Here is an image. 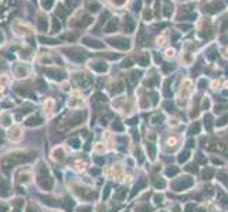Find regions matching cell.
Wrapping results in <instances>:
<instances>
[{
    "label": "cell",
    "instance_id": "obj_1",
    "mask_svg": "<svg viewBox=\"0 0 228 212\" xmlns=\"http://www.w3.org/2000/svg\"><path fill=\"white\" fill-rule=\"evenodd\" d=\"M34 157L33 153L30 151H24V150H14L12 153L6 154V156L2 158V167L4 170H12L16 168L17 166H22L26 161H31Z\"/></svg>",
    "mask_w": 228,
    "mask_h": 212
},
{
    "label": "cell",
    "instance_id": "obj_2",
    "mask_svg": "<svg viewBox=\"0 0 228 212\" xmlns=\"http://www.w3.org/2000/svg\"><path fill=\"white\" fill-rule=\"evenodd\" d=\"M36 181H37L38 187L44 191H51L52 185H54V180H52L51 174H50L48 168L44 164H41L37 168V174H36Z\"/></svg>",
    "mask_w": 228,
    "mask_h": 212
},
{
    "label": "cell",
    "instance_id": "obj_3",
    "mask_svg": "<svg viewBox=\"0 0 228 212\" xmlns=\"http://www.w3.org/2000/svg\"><path fill=\"white\" fill-rule=\"evenodd\" d=\"M14 181L19 184H30L33 181V171L28 166L20 167L14 171Z\"/></svg>",
    "mask_w": 228,
    "mask_h": 212
},
{
    "label": "cell",
    "instance_id": "obj_4",
    "mask_svg": "<svg viewBox=\"0 0 228 212\" xmlns=\"http://www.w3.org/2000/svg\"><path fill=\"white\" fill-rule=\"evenodd\" d=\"M12 71L17 79H23V78L28 77V74L31 72V68L26 62H16L14 65H12Z\"/></svg>",
    "mask_w": 228,
    "mask_h": 212
},
{
    "label": "cell",
    "instance_id": "obj_5",
    "mask_svg": "<svg viewBox=\"0 0 228 212\" xmlns=\"http://www.w3.org/2000/svg\"><path fill=\"white\" fill-rule=\"evenodd\" d=\"M12 30L16 37H27L28 34H31V28L23 20H17V21L13 23Z\"/></svg>",
    "mask_w": 228,
    "mask_h": 212
},
{
    "label": "cell",
    "instance_id": "obj_6",
    "mask_svg": "<svg viewBox=\"0 0 228 212\" xmlns=\"http://www.w3.org/2000/svg\"><path fill=\"white\" fill-rule=\"evenodd\" d=\"M23 127L20 126V125H17V123H14L13 126H10L9 129H7V139H9L10 141H19L23 139Z\"/></svg>",
    "mask_w": 228,
    "mask_h": 212
},
{
    "label": "cell",
    "instance_id": "obj_7",
    "mask_svg": "<svg viewBox=\"0 0 228 212\" xmlns=\"http://www.w3.org/2000/svg\"><path fill=\"white\" fill-rule=\"evenodd\" d=\"M12 195V184L6 177H0V197H10Z\"/></svg>",
    "mask_w": 228,
    "mask_h": 212
},
{
    "label": "cell",
    "instance_id": "obj_8",
    "mask_svg": "<svg viewBox=\"0 0 228 212\" xmlns=\"http://www.w3.org/2000/svg\"><path fill=\"white\" fill-rule=\"evenodd\" d=\"M44 119L43 116H41L40 113H33L31 116L26 117L24 120V126L27 127H34V126H40V125H43Z\"/></svg>",
    "mask_w": 228,
    "mask_h": 212
},
{
    "label": "cell",
    "instance_id": "obj_9",
    "mask_svg": "<svg viewBox=\"0 0 228 212\" xmlns=\"http://www.w3.org/2000/svg\"><path fill=\"white\" fill-rule=\"evenodd\" d=\"M13 115L10 112L4 111L0 113V127H4V129H9L10 126H13Z\"/></svg>",
    "mask_w": 228,
    "mask_h": 212
},
{
    "label": "cell",
    "instance_id": "obj_10",
    "mask_svg": "<svg viewBox=\"0 0 228 212\" xmlns=\"http://www.w3.org/2000/svg\"><path fill=\"white\" fill-rule=\"evenodd\" d=\"M54 108H56V102L54 99H46L43 105V112L47 117H51L52 113H54Z\"/></svg>",
    "mask_w": 228,
    "mask_h": 212
},
{
    "label": "cell",
    "instance_id": "obj_11",
    "mask_svg": "<svg viewBox=\"0 0 228 212\" xmlns=\"http://www.w3.org/2000/svg\"><path fill=\"white\" fill-rule=\"evenodd\" d=\"M81 105H84L82 98L80 96L78 92H74L72 96L70 98V101H68V106H70V108H80Z\"/></svg>",
    "mask_w": 228,
    "mask_h": 212
},
{
    "label": "cell",
    "instance_id": "obj_12",
    "mask_svg": "<svg viewBox=\"0 0 228 212\" xmlns=\"http://www.w3.org/2000/svg\"><path fill=\"white\" fill-rule=\"evenodd\" d=\"M51 156H52V158H54L56 161H62V160H65L67 153H65L64 147H56L54 150H52Z\"/></svg>",
    "mask_w": 228,
    "mask_h": 212
},
{
    "label": "cell",
    "instance_id": "obj_13",
    "mask_svg": "<svg viewBox=\"0 0 228 212\" xmlns=\"http://www.w3.org/2000/svg\"><path fill=\"white\" fill-rule=\"evenodd\" d=\"M109 43H111L114 47H118V48H122V49L129 48V41L125 40V38H120V37L112 38V40H109Z\"/></svg>",
    "mask_w": 228,
    "mask_h": 212
},
{
    "label": "cell",
    "instance_id": "obj_14",
    "mask_svg": "<svg viewBox=\"0 0 228 212\" xmlns=\"http://www.w3.org/2000/svg\"><path fill=\"white\" fill-rule=\"evenodd\" d=\"M82 43L85 44V45L94 47V48H102V47H104V44H102L101 41L95 40V38H91V37H84L82 38Z\"/></svg>",
    "mask_w": 228,
    "mask_h": 212
},
{
    "label": "cell",
    "instance_id": "obj_15",
    "mask_svg": "<svg viewBox=\"0 0 228 212\" xmlns=\"http://www.w3.org/2000/svg\"><path fill=\"white\" fill-rule=\"evenodd\" d=\"M90 67L92 68L94 71H98V72H104V71H106V65H105L104 62H101V61H94V62H91Z\"/></svg>",
    "mask_w": 228,
    "mask_h": 212
},
{
    "label": "cell",
    "instance_id": "obj_16",
    "mask_svg": "<svg viewBox=\"0 0 228 212\" xmlns=\"http://www.w3.org/2000/svg\"><path fill=\"white\" fill-rule=\"evenodd\" d=\"M86 9L90 10V12H92V13H95V12H98L99 9H101V6H99V3H96L95 0H88L86 2Z\"/></svg>",
    "mask_w": 228,
    "mask_h": 212
},
{
    "label": "cell",
    "instance_id": "obj_17",
    "mask_svg": "<svg viewBox=\"0 0 228 212\" xmlns=\"http://www.w3.org/2000/svg\"><path fill=\"white\" fill-rule=\"evenodd\" d=\"M10 82H12V78H10V75H7V74L0 75V86H2V88L10 85Z\"/></svg>",
    "mask_w": 228,
    "mask_h": 212
},
{
    "label": "cell",
    "instance_id": "obj_18",
    "mask_svg": "<svg viewBox=\"0 0 228 212\" xmlns=\"http://www.w3.org/2000/svg\"><path fill=\"white\" fill-rule=\"evenodd\" d=\"M116 27H118V20L116 19H111L109 24L105 27V31H106V33H112L114 30H116Z\"/></svg>",
    "mask_w": 228,
    "mask_h": 212
},
{
    "label": "cell",
    "instance_id": "obj_19",
    "mask_svg": "<svg viewBox=\"0 0 228 212\" xmlns=\"http://www.w3.org/2000/svg\"><path fill=\"white\" fill-rule=\"evenodd\" d=\"M133 28H135V21H133L130 17H126V21H125V30L128 33H132Z\"/></svg>",
    "mask_w": 228,
    "mask_h": 212
},
{
    "label": "cell",
    "instance_id": "obj_20",
    "mask_svg": "<svg viewBox=\"0 0 228 212\" xmlns=\"http://www.w3.org/2000/svg\"><path fill=\"white\" fill-rule=\"evenodd\" d=\"M37 26H38V30H40V31H46L47 30V20H46V17H40V19H38Z\"/></svg>",
    "mask_w": 228,
    "mask_h": 212
},
{
    "label": "cell",
    "instance_id": "obj_21",
    "mask_svg": "<svg viewBox=\"0 0 228 212\" xmlns=\"http://www.w3.org/2000/svg\"><path fill=\"white\" fill-rule=\"evenodd\" d=\"M74 170L75 171H84L85 170V167H86V164L84 163V161H77V163H74Z\"/></svg>",
    "mask_w": 228,
    "mask_h": 212
},
{
    "label": "cell",
    "instance_id": "obj_22",
    "mask_svg": "<svg viewBox=\"0 0 228 212\" xmlns=\"http://www.w3.org/2000/svg\"><path fill=\"white\" fill-rule=\"evenodd\" d=\"M41 6L44 10H48L52 6V0H41Z\"/></svg>",
    "mask_w": 228,
    "mask_h": 212
},
{
    "label": "cell",
    "instance_id": "obj_23",
    "mask_svg": "<svg viewBox=\"0 0 228 212\" xmlns=\"http://www.w3.org/2000/svg\"><path fill=\"white\" fill-rule=\"evenodd\" d=\"M9 209H10L9 204H6V202H2V204H0V212H9Z\"/></svg>",
    "mask_w": 228,
    "mask_h": 212
},
{
    "label": "cell",
    "instance_id": "obj_24",
    "mask_svg": "<svg viewBox=\"0 0 228 212\" xmlns=\"http://www.w3.org/2000/svg\"><path fill=\"white\" fill-rule=\"evenodd\" d=\"M176 143H177V139L176 137H170L169 140H167V144H169V146H176Z\"/></svg>",
    "mask_w": 228,
    "mask_h": 212
},
{
    "label": "cell",
    "instance_id": "obj_25",
    "mask_svg": "<svg viewBox=\"0 0 228 212\" xmlns=\"http://www.w3.org/2000/svg\"><path fill=\"white\" fill-rule=\"evenodd\" d=\"M166 57H167V58H173V57H174V49H167V51H166Z\"/></svg>",
    "mask_w": 228,
    "mask_h": 212
},
{
    "label": "cell",
    "instance_id": "obj_26",
    "mask_svg": "<svg viewBox=\"0 0 228 212\" xmlns=\"http://www.w3.org/2000/svg\"><path fill=\"white\" fill-rule=\"evenodd\" d=\"M95 150H96V151H99V153H102V151H105V146H102L101 143H98V146L95 147Z\"/></svg>",
    "mask_w": 228,
    "mask_h": 212
},
{
    "label": "cell",
    "instance_id": "obj_27",
    "mask_svg": "<svg viewBox=\"0 0 228 212\" xmlns=\"http://www.w3.org/2000/svg\"><path fill=\"white\" fill-rule=\"evenodd\" d=\"M3 43H4V35H3V33L0 31V45H3Z\"/></svg>",
    "mask_w": 228,
    "mask_h": 212
},
{
    "label": "cell",
    "instance_id": "obj_28",
    "mask_svg": "<svg viewBox=\"0 0 228 212\" xmlns=\"http://www.w3.org/2000/svg\"><path fill=\"white\" fill-rule=\"evenodd\" d=\"M146 62H148V57H143V58L140 59V64H142V65H145Z\"/></svg>",
    "mask_w": 228,
    "mask_h": 212
},
{
    "label": "cell",
    "instance_id": "obj_29",
    "mask_svg": "<svg viewBox=\"0 0 228 212\" xmlns=\"http://www.w3.org/2000/svg\"><path fill=\"white\" fill-rule=\"evenodd\" d=\"M114 3H115V4H124V3H125V0H114Z\"/></svg>",
    "mask_w": 228,
    "mask_h": 212
},
{
    "label": "cell",
    "instance_id": "obj_30",
    "mask_svg": "<svg viewBox=\"0 0 228 212\" xmlns=\"http://www.w3.org/2000/svg\"><path fill=\"white\" fill-rule=\"evenodd\" d=\"M2 67H3V59L0 58V68H2Z\"/></svg>",
    "mask_w": 228,
    "mask_h": 212
},
{
    "label": "cell",
    "instance_id": "obj_31",
    "mask_svg": "<svg viewBox=\"0 0 228 212\" xmlns=\"http://www.w3.org/2000/svg\"><path fill=\"white\" fill-rule=\"evenodd\" d=\"M51 212H58V211H51Z\"/></svg>",
    "mask_w": 228,
    "mask_h": 212
}]
</instances>
